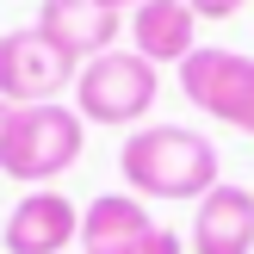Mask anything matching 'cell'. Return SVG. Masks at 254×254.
<instances>
[{
	"instance_id": "6da1fadb",
	"label": "cell",
	"mask_w": 254,
	"mask_h": 254,
	"mask_svg": "<svg viewBox=\"0 0 254 254\" xmlns=\"http://www.w3.org/2000/svg\"><path fill=\"white\" fill-rule=\"evenodd\" d=\"M118 168L136 198H205L217 186V143L192 124H136L118 149Z\"/></svg>"
},
{
	"instance_id": "9c48e42d",
	"label": "cell",
	"mask_w": 254,
	"mask_h": 254,
	"mask_svg": "<svg viewBox=\"0 0 254 254\" xmlns=\"http://www.w3.org/2000/svg\"><path fill=\"white\" fill-rule=\"evenodd\" d=\"M37 31L56 50H68L74 62H93L106 50H118V12L99 0H44L37 6Z\"/></svg>"
},
{
	"instance_id": "7c38bea8",
	"label": "cell",
	"mask_w": 254,
	"mask_h": 254,
	"mask_svg": "<svg viewBox=\"0 0 254 254\" xmlns=\"http://www.w3.org/2000/svg\"><path fill=\"white\" fill-rule=\"evenodd\" d=\"M99 6H112V12H124V6H130V12H136L143 0H99Z\"/></svg>"
},
{
	"instance_id": "8992f818",
	"label": "cell",
	"mask_w": 254,
	"mask_h": 254,
	"mask_svg": "<svg viewBox=\"0 0 254 254\" xmlns=\"http://www.w3.org/2000/svg\"><path fill=\"white\" fill-rule=\"evenodd\" d=\"M81 254H186V242L161 230L136 192H99L81 211Z\"/></svg>"
},
{
	"instance_id": "30bf717a",
	"label": "cell",
	"mask_w": 254,
	"mask_h": 254,
	"mask_svg": "<svg viewBox=\"0 0 254 254\" xmlns=\"http://www.w3.org/2000/svg\"><path fill=\"white\" fill-rule=\"evenodd\" d=\"M124 31H130V50L143 62H155V68L174 62V68H180L198 50V12H192V0H143Z\"/></svg>"
},
{
	"instance_id": "52a82bcc",
	"label": "cell",
	"mask_w": 254,
	"mask_h": 254,
	"mask_svg": "<svg viewBox=\"0 0 254 254\" xmlns=\"http://www.w3.org/2000/svg\"><path fill=\"white\" fill-rule=\"evenodd\" d=\"M0 242L6 254H68V242H81V211L62 192H25L6 211Z\"/></svg>"
},
{
	"instance_id": "ba28073f",
	"label": "cell",
	"mask_w": 254,
	"mask_h": 254,
	"mask_svg": "<svg viewBox=\"0 0 254 254\" xmlns=\"http://www.w3.org/2000/svg\"><path fill=\"white\" fill-rule=\"evenodd\" d=\"M192 254H254V192L248 186H211L192 211Z\"/></svg>"
},
{
	"instance_id": "8fae6325",
	"label": "cell",
	"mask_w": 254,
	"mask_h": 254,
	"mask_svg": "<svg viewBox=\"0 0 254 254\" xmlns=\"http://www.w3.org/2000/svg\"><path fill=\"white\" fill-rule=\"evenodd\" d=\"M242 6H248V0H192V12H198V19H236Z\"/></svg>"
},
{
	"instance_id": "277c9868",
	"label": "cell",
	"mask_w": 254,
	"mask_h": 254,
	"mask_svg": "<svg viewBox=\"0 0 254 254\" xmlns=\"http://www.w3.org/2000/svg\"><path fill=\"white\" fill-rule=\"evenodd\" d=\"M180 93L192 99L205 118H217V124H230V130L254 136V56L198 44L192 56L180 62Z\"/></svg>"
},
{
	"instance_id": "3957f363",
	"label": "cell",
	"mask_w": 254,
	"mask_h": 254,
	"mask_svg": "<svg viewBox=\"0 0 254 254\" xmlns=\"http://www.w3.org/2000/svg\"><path fill=\"white\" fill-rule=\"evenodd\" d=\"M155 99H161V68L143 62L136 50H106V56L81 62V74H74V112L87 124L130 130V124L149 118Z\"/></svg>"
},
{
	"instance_id": "7a4b0ae2",
	"label": "cell",
	"mask_w": 254,
	"mask_h": 254,
	"mask_svg": "<svg viewBox=\"0 0 254 254\" xmlns=\"http://www.w3.org/2000/svg\"><path fill=\"white\" fill-rule=\"evenodd\" d=\"M87 149V118L62 99L50 106H12L6 130H0V174L25 186H50L56 174H68Z\"/></svg>"
},
{
	"instance_id": "4fadbf2b",
	"label": "cell",
	"mask_w": 254,
	"mask_h": 254,
	"mask_svg": "<svg viewBox=\"0 0 254 254\" xmlns=\"http://www.w3.org/2000/svg\"><path fill=\"white\" fill-rule=\"evenodd\" d=\"M6 118H12V99H0V130H6Z\"/></svg>"
},
{
	"instance_id": "5b68a950",
	"label": "cell",
	"mask_w": 254,
	"mask_h": 254,
	"mask_svg": "<svg viewBox=\"0 0 254 254\" xmlns=\"http://www.w3.org/2000/svg\"><path fill=\"white\" fill-rule=\"evenodd\" d=\"M74 74H81V62L56 50L37 25L0 37V99H12V106H50L56 93L74 87Z\"/></svg>"
}]
</instances>
